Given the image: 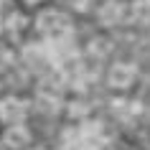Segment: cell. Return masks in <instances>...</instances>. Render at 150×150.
Instances as JSON below:
<instances>
[{"label":"cell","mask_w":150,"mask_h":150,"mask_svg":"<svg viewBox=\"0 0 150 150\" xmlns=\"http://www.w3.org/2000/svg\"><path fill=\"white\" fill-rule=\"evenodd\" d=\"M36 28H38L43 36H51L54 41H61L71 33V21L66 13L61 10H43L38 18H36Z\"/></svg>","instance_id":"1"},{"label":"cell","mask_w":150,"mask_h":150,"mask_svg":"<svg viewBox=\"0 0 150 150\" xmlns=\"http://www.w3.org/2000/svg\"><path fill=\"white\" fill-rule=\"evenodd\" d=\"M135 79H137V69H135L132 64H127V61L112 64L110 71H107V81H110V87H115V89H127V87H132Z\"/></svg>","instance_id":"2"},{"label":"cell","mask_w":150,"mask_h":150,"mask_svg":"<svg viewBox=\"0 0 150 150\" xmlns=\"http://www.w3.org/2000/svg\"><path fill=\"white\" fill-rule=\"evenodd\" d=\"M25 112H28V104L21 97H5V99H0V120L8 122V125H21Z\"/></svg>","instance_id":"3"},{"label":"cell","mask_w":150,"mask_h":150,"mask_svg":"<svg viewBox=\"0 0 150 150\" xmlns=\"http://www.w3.org/2000/svg\"><path fill=\"white\" fill-rule=\"evenodd\" d=\"M125 16H127V8L120 3V0H107V3H102V8L97 10V18H99L104 25H117V23H122Z\"/></svg>","instance_id":"4"},{"label":"cell","mask_w":150,"mask_h":150,"mask_svg":"<svg viewBox=\"0 0 150 150\" xmlns=\"http://www.w3.org/2000/svg\"><path fill=\"white\" fill-rule=\"evenodd\" d=\"M38 99L46 110H56L59 102H61V84L51 79H43L38 84Z\"/></svg>","instance_id":"5"},{"label":"cell","mask_w":150,"mask_h":150,"mask_svg":"<svg viewBox=\"0 0 150 150\" xmlns=\"http://www.w3.org/2000/svg\"><path fill=\"white\" fill-rule=\"evenodd\" d=\"M28 140H31V132H28L23 125H10L8 130H5V135H3V142H5L8 148H13V150L28 145Z\"/></svg>","instance_id":"6"},{"label":"cell","mask_w":150,"mask_h":150,"mask_svg":"<svg viewBox=\"0 0 150 150\" xmlns=\"http://www.w3.org/2000/svg\"><path fill=\"white\" fill-rule=\"evenodd\" d=\"M127 13L130 21H135L137 25H150V0H132Z\"/></svg>","instance_id":"7"},{"label":"cell","mask_w":150,"mask_h":150,"mask_svg":"<svg viewBox=\"0 0 150 150\" xmlns=\"http://www.w3.org/2000/svg\"><path fill=\"white\" fill-rule=\"evenodd\" d=\"M25 25H28V21H25L21 13H13V16H8V21H5V31H8L10 36H21V31H23Z\"/></svg>","instance_id":"8"},{"label":"cell","mask_w":150,"mask_h":150,"mask_svg":"<svg viewBox=\"0 0 150 150\" xmlns=\"http://www.w3.org/2000/svg\"><path fill=\"white\" fill-rule=\"evenodd\" d=\"M23 3H25V5H38L41 0H23Z\"/></svg>","instance_id":"9"},{"label":"cell","mask_w":150,"mask_h":150,"mask_svg":"<svg viewBox=\"0 0 150 150\" xmlns=\"http://www.w3.org/2000/svg\"><path fill=\"white\" fill-rule=\"evenodd\" d=\"M5 3H8V0H0V5H5Z\"/></svg>","instance_id":"10"},{"label":"cell","mask_w":150,"mask_h":150,"mask_svg":"<svg viewBox=\"0 0 150 150\" xmlns=\"http://www.w3.org/2000/svg\"><path fill=\"white\" fill-rule=\"evenodd\" d=\"M31 150H43V148H31Z\"/></svg>","instance_id":"11"}]
</instances>
